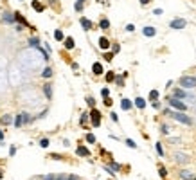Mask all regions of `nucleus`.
Listing matches in <instances>:
<instances>
[{"instance_id":"24","label":"nucleus","mask_w":196,"mask_h":180,"mask_svg":"<svg viewBox=\"0 0 196 180\" xmlns=\"http://www.w3.org/2000/svg\"><path fill=\"white\" fill-rule=\"evenodd\" d=\"M22 124H24V114L16 115V119H15V126H22Z\"/></svg>"},{"instance_id":"45","label":"nucleus","mask_w":196,"mask_h":180,"mask_svg":"<svg viewBox=\"0 0 196 180\" xmlns=\"http://www.w3.org/2000/svg\"><path fill=\"white\" fill-rule=\"evenodd\" d=\"M115 81H117V85H124V79H123V78H117Z\"/></svg>"},{"instance_id":"47","label":"nucleus","mask_w":196,"mask_h":180,"mask_svg":"<svg viewBox=\"0 0 196 180\" xmlns=\"http://www.w3.org/2000/svg\"><path fill=\"white\" fill-rule=\"evenodd\" d=\"M153 108H160V103L158 101H153Z\"/></svg>"},{"instance_id":"23","label":"nucleus","mask_w":196,"mask_h":180,"mask_svg":"<svg viewBox=\"0 0 196 180\" xmlns=\"http://www.w3.org/2000/svg\"><path fill=\"white\" fill-rule=\"evenodd\" d=\"M0 121H2V124H11V123H13V117H11V115H4Z\"/></svg>"},{"instance_id":"40","label":"nucleus","mask_w":196,"mask_h":180,"mask_svg":"<svg viewBox=\"0 0 196 180\" xmlns=\"http://www.w3.org/2000/svg\"><path fill=\"white\" fill-rule=\"evenodd\" d=\"M43 180H56V177H54V175H45Z\"/></svg>"},{"instance_id":"27","label":"nucleus","mask_w":196,"mask_h":180,"mask_svg":"<svg viewBox=\"0 0 196 180\" xmlns=\"http://www.w3.org/2000/svg\"><path fill=\"white\" fill-rule=\"evenodd\" d=\"M15 18H16V20H18V22H22V24H24V25H29V24H27V22H25V18H24V16H22V15H20V13H16V15H15Z\"/></svg>"},{"instance_id":"25","label":"nucleus","mask_w":196,"mask_h":180,"mask_svg":"<svg viewBox=\"0 0 196 180\" xmlns=\"http://www.w3.org/2000/svg\"><path fill=\"white\" fill-rule=\"evenodd\" d=\"M29 45H32V47L38 49V47H40V40H38V38H31V40H29Z\"/></svg>"},{"instance_id":"16","label":"nucleus","mask_w":196,"mask_h":180,"mask_svg":"<svg viewBox=\"0 0 196 180\" xmlns=\"http://www.w3.org/2000/svg\"><path fill=\"white\" fill-rule=\"evenodd\" d=\"M42 78H45V79L52 78V69H51V67H45V69H43V72H42Z\"/></svg>"},{"instance_id":"18","label":"nucleus","mask_w":196,"mask_h":180,"mask_svg":"<svg viewBox=\"0 0 196 180\" xmlns=\"http://www.w3.org/2000/svg\"><path fill=\"white\" fill-rule=\"evenodd\" d=\"M135 106H137V108H144V106H146V99L137 97V99H135Z\"/></svg>"},{"instance_id":"36","label":"nucleus","mask_w":196,"mask_h":180,"mask_svg":"<svg viewBox=\"0 0 196 180\" xmlns=\"http://www.w3.org/2000/svg\"><path fill=\"white\" fill-rule=\"evenodd\" d=\"M126 31H128V32L135 31V25H133V24H128V25H126Z\"/></svg>"},{"instance_id":"42","label":"nucleus","mask_w":196,"mask_h":180,"mask_svg":"<svg viewBox=\"0 0 196 180\" xmlns=\"http://www.w3.org/2000/svg\"><path fill=\"white\" fill-rule=\"evenodd\" d=\"M112 47H113L112 52H113V54H117V52H119V45H112Z\"/></svg>"},{"instance_id":"19","label":"nucleus","mask_w":196,"mask_h":180,"mask_svg":"<svg viewBox=\"0 0 196 180\" xmlns=\"http://www.w3.org/2000/svg\"><path fill=\"white\" fill-rule=\"evenodd\" d=\"M174 158H176V160H180L182 164L189 160V158H187V155H184V153H176V155H174Z\"/></svg>"},{"instance_id":"4","label":"nucleus","mask_w":196,"mask_h":180,"mask_svg":"<svg viewBox=\"0 0 196 180\" xmlns=\"http://www.w3.org/2000/svg\"><path fill=\"white\" fill-rule=\"evenodd\" d=\"M187 25V22L184 18H176V20H171V24H169V27L171 29H184Z\"/></svg>"},{"instance_id":"6","label":"nucleus","mask_w":196,"mask_h":180,"mask_svg":"<svg viewBox=\"0 0 196 180\" xmlns=\"http://www.w3.org/2000/svg\"><path fill=\"white\" fill-rule=\"evenodd\" d=\"M173 97H176V99H193V96H189L185 90H174V94H173Z\"/></svg>"},{"instance_id":"13","label":"nucleus","mask_w":196,"mask_h":180,"mask_svg":"<svg viewBox=\"0 0 196 180\" xmlns=\"http://www.w3.org/2000/svg\"><path fill=\"white\" fill-rule=\"evenodd\" d=\"M32 7H34V11H38V13H43L45 5L42 2H38V0H34V2H32Z\"/></svg>"},{"instance_id":"3","label":"nucleus","mask_w":196,"mask_h":180,"mask_svg":"<svg viewBox=\"0 0 196 180\" xmlns=\"http://www.w3.org/2000/svg\"><path fill=\"white\" fill-rule=\"evenodd\" d=\"M169 104H171V108L178 110V112H185L187 110V104L182 101V99H176V97H169Z\"/></svg>"},{"instance_id":"44","label":"nucleus","mask_w":196,"mask_h":180,"mask_svg":"<svg viewBox=\"0 0 196 180\" xmlns=\"http://www.w3.org/2000/svg\"><path fill=\"white\" fill-rule=\"evenodd\" d=\"M167 175V171H166V168H160V177H166Z\"/></svg>"},{"instance_id":"17","label":"nucleus","mask_w":196,"mask_h":180,"mask_svg":"<svg viewBox=\"0 0 196 180\" xmlns=\"http://www.w3.org/2000/svg\"><path fill=\"white\" fill-rule=\"evenodd\" d=\"M121 108H123V110H130L131 108V101H130V99H123V101H121Z\"/></svg>"},{"instance_id":"15","label":"nucleus","mask_w":196,"mask_h":180,"mask_svg":"<svg viewBox=\"0 0 196 180\" xmlns=\"http://www.w3.org/2000/svg\"><path fill=\"white\" fill-rule=\"evenodd\" d=\"M65 49H69V51H72L74 49V38H65Z\"/></svg>"},{"instance_id":"34","label":"nucleus","mask_w":196,"mask_h":180,"mask_svg":"<svg viewBox=\"0 0 196 180\" xmlns=\"http://www.w3.org/2000/svg\"><path fill=\"white\" fill-rule=\"evenodd\" d=\"M126 144L130 146V148H137V144H135V142L131 141V139H126Z\"/></svg>"},{"instance_id":"46","label":"nucleus","mask_w":196,"mask_h":180,"mask_svg":"<svg viewBox=\"0 0 196 180\" xmlns=\"http://www.w3.org/2000/svg\"><path fill=\"white\" fill-rule=\"evenodd\" d=\"M153 13H155V15H157V16H158V15H162V9H160V7H157V9H155Z\"/></svg>"},{"instance_id":"50","label":"nucleus","mask_w":196,"mask_h":180,"mask_svg":"<svg viewBox=\"0 0 196 180\" xmlns=\"http://www.w3.org/2000/svg\"><path fill=\"white\" fill-rule=\"evenodd\" d=\"M69 180H79V178H77V177H74V175H72V177H69Z\"/></svg>"},{"instance_id":"1","label":"nucleus","mask_w":196,"mask_h":180,"mask_svg":"<svg viewBox=\"0 0 196 180\" xmlns=\"http://www.w3.org/2000/svg\"><path fill=\"white\" fill-rule=\"evenodd\" d=\"M166 114H169V115H173L174 119H176L178 123H182V124H187V126H191L193 124V119H189L184 112H178V110H174V112H171V110H166Z\"/></svg>"},{"instance_id":"11","label":"nucleus","mask_w":196,"mask_h":180,"mask_svg":"<svg viewBox=\"0 0 196 180\" xmlns=\"http://www.w3.org/2000/svg\"><path fill=\"white\" fill-rule=\"evenodd\" d=\"M79 22H81V27H83L85 31H90V29H92V22H90L88 18H81Z\"/></svg>"},{"instance_id":"51","label":"nucleus","mask_w":196,"mask_h":180,"mask_svg":"<svg viewBox=\"0 0 196 180\" xmlns=\"http://www.w3.org/2000/svg\"><path fill=\"white\" fill-rule=\"evenodd\" d=\"M0 178H2V171H0Z\"/></svg>"},{"instance_id":"33","label":"nucleus","mask_w":196,"mask_h":180,"mask_svg":"<svg viewBox=\"0 0 196 180\" xmlns=\"http://www.w3.org/2000/svg\"><path fill=\"white\" fill-rule=\"evenodd\" d=\"M101 96H103V97H110V90H108V88H103V90H101Z\"/></svg>"},{"instance_id":"31","label":"nucleus","mask_w":196,"mask_h":180,"mask_svg":"<svg viewBox=\"0 0 196 180\" xmlns=\"http://www.w3.org/2000/svg\"><path fill=\"white\" fill-rule=\"evenodd\" d=\"M155 148H157V153H158V155H160V157H162V155H164V150H162V144H160V142H158L157 146H155Z\"/></svg>"},{"instance_id":"8","label":"nucleus","mask_w":196,"mask_h":180,"mask_svg":"<svg viewBox=\"0 0 196 180\" xmlns=\"http://www.w3.org/2000/svg\"><path fill=\"white\" fill-rule=\"evenodd\" d=\"M142 32H144V36L151 38V36L157 34V29H155V27H150V25H148V27H144V29H142Z\"/></svg>"},{"instance_id":"41","label":"nucleus","mask_w":196,"mask_h":180,"mask_svg":"<svg viewBox=\"0 0 196 180\" xmlns=\"http://www.w3.org/2000/svg\"><path fill=\"white\" fill-rule=\"evenodd\" d=\"M104 104L106 106H112V99L110 97H104Z\"/></svg>"},{"instance_id":"5","label":"nucleus","mask_w":196,"mask_h":180,"mask_svg":"<svg viewBox=\"0 0 196 180\" xmlns=\"http://www.w3.org/2000/svg\"><path fill=\"white\" fill-rule=\"evenodd\" d=\"M90 117H92V124L97 128V126L101 124V121H99V119H101V114H99V112H97L96 108H92V112H90Z\"/></svg>"},{"instance_id":"30","label":"nucleus","mask_w":196,"mask_h":180,"mask_svg":"<svg viewBox=\"0 0 196 180\" xmlns=\"http://www.w3.org/2000/svg\"><path fill=\"white\" fill-rule=\"evenodd\" d=\"M76 11H83V0H77L76 2Z\"/></svg>"},{"instance_id":"21","label":"nucleus","mask_w":196,"mask_h":180,"mask_svg":"<svg viewBox=\"0 0 196 180\" xmlns=\"http://www.w3.org/2000/svg\"><path fill=\"white\" fill-rule=\"evenodd\" d=\"M180 177L184 178V180H194V177H193L189 171H182V173H180Z\"/></svg>"},{"instance_id":"7","label":"nucleus","mask_w":196,"mask_h":180,"mask_svg":"<svg viewBox=\"0 0 196 180\" xmlns=\"http://www.w3.org/2000/svg\"><path fill=\"white\" fill-rule=\"evenodd\" d=\"M99 47L103 49V51H108V49L112 47V45H110V42H108V38H104V36H101V38H99Z\"/></svg>"},{"instance_id":"48","label":"nucleus","mask_w":196,"mask_h":180,"mask_svg":"<svg viewBox=\"0 0 196 180\" xmlns=\"http://www.w3.org/2000/svg\"><path fill=\"white\" fill-rule=\"evenodd\" d=\"M139 2L142 4V5H148V4H150V0H139Z\"/></svg>"},{"instance_id":"38","label":"nucleus","mask_w":196,"mask_h":180,"mask_svg":"<svg viewBox=\"0 0 196 180\" xmlns=\"http://www.w3.org/2000/svg\"><path fill=\"white\" fill-rule=\"evenodd\" d=\"M86 119H88V115H86V114L81 115V124H86Z\"/></svg>"},{"instance_id":"14","label":"nucleus","mask_w":196,"mask_h":180,"mask_svg":"<svg viewBox=\"0 0 196 180\" xmlns=\"http://www.w3.org/2000/svg\"><path fill=\"white\" fill-rule=\"evenodd\" d=\"M43 94H45L47 99L52 97V86H51V85H45V86H43Z\"/></svg>"},{"instance_id":"35","label":"nucleus","mask_w":196,"mask_h":180,"mask_svg":"<svg viewBox=\"0 0 196 180\" xmlns=\"http://www.w3.org/2000/svg\"><path fill=\"white\" fill-rule=\"evenodd\" d=\"M86 103H88L92 108H94V104H96V99H94V97H86Z\"/></svg>"},{"instance_id":"49","label":"nucleus","mask_w":196,"mask_h":180,"mask_svg":"<svg viewBox=\"0 0 196 180\" xmlns=\"http://www.w3.org/2000/svg\"><path fill=\"white\" fill-rule=\"evenodd\" d=\"M0 141H4V131L0 130Z\"/></svg>"},{"instance_id":"22","label":"nucleus","mask_w":196,"mask_h":180,"mask_svg":"<svg viewBox=\"0 0 196 180\" xmlns=\"http://www.w3.org/2000/svg\"><path fill=\"white\" fill-rule=\"evenodd\" d=\"M99 27H101V29H108V27H110V22H108L106 18H103V20L99 22Z\"/></svg>"},{"instance_id":"10","label":"nucleus","mask_w":196,"mask_h":180,"mask_svg":"<svg viewBox=\"0 0 196 180\" xmlns=\"http://www.w3.org/2000/svg\"><path fill=\"white\" fill-rule=\"evenodd\" d=\"M2 20H4V24H15V15H11V13H4Z\"/></svg>"},{"instance_id":"52","label":"nucleus","mask_w":196,"mask_h":180,"mask_svg":"<svg viewBox=\"0 0 196 180\" xmlns=\"http://www.w3.org/2000/svg\"><path fill=\"white\" fill-rule=\"evenodd\" d=\"M194 180H196V178H194Z\"/></svg>"},{"instance_id":"28","label":"nucleus","mask_w":196,"mask_h":180,"mask_svg":"<svg viewBox=\"0 0 196 180\" xmlns=\"http://www.w3.org/2000/svg\"><path fill=\"white\" fill-rule=\"evenodd\" d=\"M106 81H115V74L113 72H106Z\"/></svg>"},{"instance_id":"26","label":"nucleus","mask_w":196,"mask_h":180,"mask_svg":"<svg viewBox=\"0 0 196 180\" xmlns=\"http://www.w3.org/2000/svg\"><path fill=\"white\" fill-rule=\"evenodd\" d=\"M150 99H151V101H157V99H158V90H151L150 92Z\"/></svg>"},{"instance_id":"43","label":"nucleus","mask_w":196,"mask_h":180,"mask_svg":"<svg viewBox=\"0 0 196 180\" xmlns=\"http://www.w3.org/2000/svg\"><path fill=\"white\" fill-rule=\"evenodd\" d=\"M56 180H69V177H67V175H59V177H56Z\"/></svg>"},{"instance_id":"32","label":"nucleus","mask_w":196,"mask_h":180,"mask_svg":"<svg viewBox=\"0 0 196 180\" xmlns=\"http://www.w3.org/2000/svg\"><path fill=\"white\" fill-rule=\"evenodd\" d=\"M40 146H42V148H47V146H49V139H42V141H40Z\"/></svg>"},{"instance_id":"39","label":"nucleus","mask_w":196,"mask_h":180,"mask_svg":"<svg viewBox=\"0 0 196 180\" xmlns=\"http://www.w3.org/2000/svg\"><path fill=\"white\" fill-rule=\"evenodd\" d=\"M117 169H121V166L115 164V162H112V171H117Z\"/></svg>"},{"instance_id":"37","label":"nucleus","mask_w":196,"mask_h":180,"mask_svg":"<svg viewBox=\"0 0 196 180\" xmlns=\"http://www.w3.org/2000/svg\"><path fill=\"white\" fill-rule=\"evenodd\" d=\"M104 58H106V61H110V59L113 58V52H106V54H104Z\"/></svg>"},{"instance_id":"12","label":"nucleus","mask_w":196,"mask_h":180,"mask_svg":"<svg viewBox=\"0 0 196 180\" xmlns=\"http://www.w3.org/2000/svg\"><path fill=\"white\" fill-rule=\"evenodd\" d=\"M76 153L79 157H88L90 155V151H88V148H85V146H79V148L76 150Z\"/></svg>"},{"instance_id":"2","label":"nucleus","mask_w":196,"mask_h":180,"mask_svg":"<svg viewBox=\"0 0 196 180\" xmlns=\"http://www.w3.org/2000/svg\"><path fill=\"white\" fill-rule=\"evenodd\" d=\"M180 86H184V88H196V78L193 76H184L180 78Z\"/></svg>"},{"instance_id":"29","label":"nucleus","mask_w":196,"mask_h":180,"mask_svg":"<svg viewBox=\"0 0 196 180\" xmlns=\"http://www.w3.org/2000/svg\"><path fill=\"white\" fill-rule=\"evenodd\" d=\"M86 141H88V142H96V137H94V133H86Z\"/></svg>"},{"instance_id":"20","label":"nucleus","mask_w":196,"mask_h":180,"mask_svg":"<svg viewBox=\"0 0 196 180\" xmlns=\"http://www.w3.org/2000/svg\"><path fill=\"white\" fill-rule=\"evenodd\" d=\"M54 38H56L58 42H63V40H65V34H63V32L58 29V31H54Z\"/></svg>"},{"instance_id":"9","label":"nucleus","mask_w":196,"mask_h":180,"mask_svg":"<svg viewBox=\"0 0 196 180\" xmlns=\"http://www.w3.org/2000/svg\"><path fill=\"white\" fill-rule=\"evenodd\" d=\"M92 72H94L96 76H101V74H103V65H101L99 61L94 63V65H92Z\"/></svg>"}]
</instances>
